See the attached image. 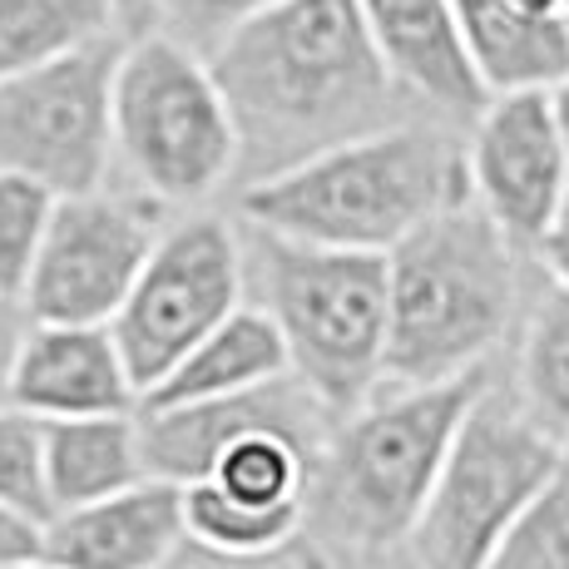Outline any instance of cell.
Listing matches in <instances>:
<instances>
[{
  "instance_id": "6da1fadb",
  "label": "cell",
  "mask_w": 569,
  "mask_h": 569,
  "mask_svg": "<svg viewBox=\"0 0 569 569\" xmlns=\"http://www.w3.org/2000/svg\"><path fill=\"white\" fill-rule=\"evenodd\" d=\"M243 139V183L411 119L362 0H282L208 54Z\"/></svg>"
},
{
  "instance_id": "7a4b0ae2",
  "label": "cell",
  "mask_w": 569,
  "mask_h": 569,
  "mask_svg": "<svg viewBox=\"0 0 569 569\" xmlns=\"http://www.w3.org/2000/svg\"><path fill=\"white\" fill-rule=\"evenodd\" d=\"M461 199H470L466 139L446 119L411 114L243 183L238 213L298 243L391 253Z\"/></svg>"
},
{
  "instance_id": "3957f363",
  "label": "cell",
  "mask_w": 569,
  "mask_h": 569,
  "mask_svg": "<svg viewBox=\"0 0 569 569\" xmlns=\"http://www.w3.org/2000/svg\"><path fill=\"white\" fill-rule=\"evenodd\" d=\"M520 253L476 199L401 238L387 253V387H436L490 367L520 312Z\"/></svg>"
},
{
  "instance_id": "277c9868",
  "label": "cell",
  "mask_w": 569,
  "mask_h": 569,
  "mask_svg": "<svg viewBox=\"0 0 569 569\" xmlns=\"http://www.w3.org/2000/svg\"><path fill=\"white\" fill-rule=\"evenodd\" d=\"M486 381L490 367L436 387H381L357 411L337 416L312 486L317 510L337 540L362 555L411 540L456 431Z\"/></svg>"
},
{
  "instance_id": "5b68a950",
  "label": "cell",
  "mask_w": 569,
  "mask_h": 569,
  "mask_svg": "<svg viewBox=\"0 0 569 569\" xmlns=\"http://www.w3.org/2000/svg\"><path fill=\"white\" fill-rule=\"evenodd\" d=\"M248 278L288 342L292 377L332 416L387 387V253L317 248L248 223Z\"/></svg>"
},
{
  "instance_id": "8992f818",
  "label": "cell",
  "mask_w": 569,
  "mask_h": 569,
  "mask_svg": "<svg viewBox=\"0 0 569 569\" xmlns=\"http://www.w3.org/2000/svg\"><path fill=\"white\" fill-rule=\"evenodd\" d=\"M114 159L163 208H193L238 179L243 139L208 54L154 26L129 36L114 80Z\"/></svg>"
},
{
  "instance_id": "52a82bcc",
  "label": "cell",
  "mask_w": 569,
  "mask_h": 569,
  "mask_svg": "<svg viewBox=\"0 0 569 569\" xmlns=\"http://www.w3.org/2000/svg\"><path fill=\"white\" fill-rule=\"evenodd\" d=\"M569 441L535 421L516 387L486 381L451 441L407 550L416 569H490L510 525L555 476Z\"/></svg>"
},
{
  "instance_id": "ba28073f",
  "label": "cell",
  "mask_w": 569,
  "mask_h": 569,
  "mask_svg": "<svg viewBox=\"0 0 569 569\" xmlns=\"http://www.w3.org/2000/svg\"><path fill=\"white\" fill-rule=\"evenodd\" d=\"M129 30L0 80V173H26L54 199L104 189L114 169V80Z\"/></svg>"
},
{
  "instance_id": "9c48e42d",
  "label": "cell",
  "mask_w": 569,
  "mask_h": 569,
  "mask_svg": "<svg viewBox=\"0 0 569 569\" xmlns=\"http://www.w3.org/2000/svg\"><path fill=\"white\" fill-rule=\"evenodd\" d=\"M248 243L218 213H189L159 233L134 292L109 327L139 391H154L208 332L243 308Z\"/></svg>"
},
{
  "instance_id": "30bf717a",
  "label": "cell",
  "mask_w": 569,
  "mask_h": 569,
  "mask_svg": "<svg viewBox=\"0 0 569 569\" xmlns=\"http://www.w3.org/2000/svg\"><path fill=\"white\" fill-rule=\"evenodd\" d=\"M163 233V203L149 193H70L54 199L46 243L26 288L36 322H114Z\"/></svg>"
},
{
  "instance_id": "8fae6325",
  "label": "cell",
  "mask_w": 569,
  "mask_h": 569,
  "mask_svg": "<svg viewBox=\"0 0 569 569\" xmlns=\"http://www.w3.org/2000/svg\"><path fill=\"white\" fill-rule=\"evenodd\" d=\"M470 199L520 248H535L565 218L569 149L550 109V90L490 94L466 134Z\"/></svg>"
},
{
  "instance_id": "7c38bea8",
  "label": "cell",
  "mask_w": 569,
  "mask_h": 569,
  "mask_svg": "<svg viewBox=\"0 0 569 569\" xmlns=\"http://www.w3.org/2000/svg\"><path fill=\"white\" fill-rule=\"evenodd\" d=\"M139 421H144L149 470L163 480H179V486H193V480H203L213 470L223 446L238 441V436L282 426V431H302L327 441L337 416L288 371V377L233 391V397L179 401V407H139Z\"/></svg>"
},
{
  "instance_id": "4fadbf2b",
  "label": "cell",
  "mask_w": 569,
  "mask_h": 569,
  "mask_svg": "<svg viewBox=\"0 0 569 569\" xmlns=\"http://www.w3.org/2000/svg\"><path fill=\"white\" fill-rule=\"evenodd\" d=\"M367 30L411 104L446 124H470L490 104L456 0H362Z\"/></svg>"
},
{
  "instance_id": "5bb4252c",
  "label": "cell",
  "mask_w": 569,
  "mask_h": 569,
  "mask_svg": "<svg viewBox=\"0 0 569 569\" xmlns=\"http://www.w3.org/2000/svg\"><path fill=\"white\" fill-rule=\"evenodd\" d=\"M10 401L40 421H70V416L139 411L144 391L109 322H36L20 352Z\"/></svg>"
},
{
  "instance_id": "9a60e30c",
  "label": "cell",
  "mask_w": 569,
  "mask_h": 569,
  "mask_svg": "<svg viewBox=\"0 0 569 569\" xmlns=\"http://www.w3.org/2000/svg\"><path fill=\"white\" fill-rule=\"evenodd\" d=\"M189 540L179 480L149 476L119 496L54 510L46 520V555L60 569H159Z\"/></svg>"
},
{
  "instance_id": "2e32d148",
  "label": "cell",
  "mask_w": 569,
  "mask_h": 569,
  "mask_svg": "<svg viewBox=\"0 0 569 569\" xmlns=\"http://www.w3.org/2000/svg\"><path fill=\"white\" fill-rule=\"evenodd\" d=\"M466 50L490 94L550 90L569 70V16L540 0H456Z\"/></svg>"
},
{
  "instance_id": "e0dca14e",
  "label": "cell",
  "mask_w": 569,
  "mask_h": 569,
  "mask_svg": "<svg viewBox=\"0 0 569 569\" xmlns=\"http://www.w3.org/2000/svg\"><path fill=\"white\" fill-rule=\"evenodd\" d=\"M144 451V421L139 411L114 416H70V421H46V490L50 516L70 506L119 496V490L149 480Z\"/></svg>"
},
{
  "instance_id": "ac0fdd59",
  "label": "cell",
  "mask_w": 569,
  "mask_h": 569,
  "mask_svg": "<svg viewBox=\"0 0 569 569\" xmlns=\"http://www.w3.org/2000/svg\"><path fill=\"white\" fill-rule=\"evenodd\" d=\"M292 371L288 342H282L278 322L262 308H238L218 332H208L154 391H144V407H179V401H208V397H233V391L262 387Z\"/></svg>"
},
{
  "instance_id": "d6986e66",
  "label": "cell",
  "mask_w": 569,
  "mask_h": 569,
  "mask_svg": "<svg viewBox=\"0 0 569 569\" xmlns=\"http://www.w3.org/2000/svg\"><path fill=\"white\" fill-rule=\"evenodd\" d=\"M109 0H0V80L114 36Z\"/></svg>"
},
{
  "instance_id": "ffe728a7",
  "label": "cell",
  "mask_w": 569,
  "mask_h": 569,
  "mask_svg": "<svg viewBox=\"0 0 569 569\" xmlns=\"http://www.w3.org/2000/svg\"><path fill=\"white\" fill-rule=\"evenodd\" d=\"M516 397L530 407L535 421L569 441V288L560 282H550L525 317Z\"/></svg>"
},
{
  "instance_id": "44dd1931",
  "label": "cell",
  "mask_w": 569,
  "mask_h": 569,
  "mask_svg": "<svg viewBox=\"0 0 569 569\" xmlns=\"http://www.w3.org/2000/svg\"><path fill=\"white\" fill-rule=\"evenodd\" d=\"M183 510H189V535L218 550L258 555L292 545L308 525V510H282V506H253V500L228 496L213 480H193L183 486Z\"/></svg>"
},
{
  "instance_id": "7402d4cb",
  "label": "cell",
  "mask_w": 569,
  "mask_h": 569,
  "mask_svg": "<svg viewBox=\"0 0 569 569\" xmlns=\"http://www.w3.org/2000/svg\"><path fill=\"white\" fill-rule=\"evenodd\" d=\"M490 569H569V451L510 525Z\"/></svg>"
},
{
  "instance_id": "603a6c76",
  "label": "cell",
  "mask_w": 569,
  "mask_h": 569,
  "mask_svg": "<svg viewBox=\"0 0 569 569\" xmlns=\"http://www.w3.org/2000/svg\"><path fill=\"white\" fill-rule=\"evenodd\" d=\"M54 213V193L26 173H0V292L26 298L40 243Z\"/></svg>"
},
{
  "instance_id": "cb8c5ba5",
  "label": "cell",
  "mask_w": 569,
  "mask_h": 569,
  "mask_svg": "<svg viewBox=\"0 0 569 569\" xmlns=\"http://www.w3.org/2000/svg\"><path fill=\"white\" fill-rule=\"evenodd\" d=\"M0 500L50 520L46 490V421L16 401H0Z\"/></svg>"
},
{
  "instance_id": "d4e9b609",
  "label": "cell",
  "mask_w": 569,
  "mask_h": 569,
  "mask_svg": "<svg viewBox=\"0 0 569 569\" xmlns=\"http://www.w3.org/2000/svg\"><path fill=\"white\" fill-rule=\"evenodd\" d=\"M272 6H282V0H159L154 30L183 40L199 54H213L228 36H238L248 20H258Z\"/></svg>"
},
{
  "instance_id": "484cf974",
  "label": "cell",
  "mask_w": 569,
  "mask_h": 569,
  "mask_svg": "<svg viewBox=\"0 0 569 569\" xmlns=\"http://www.w3.org/2000/svg\"><path fill=\"white\" fill-rule=\"evenodd\" d=\"M159 569H322V560L302 545V535L292 545H278V550H258V555H238V550H218V545L203 540H183L179 550L169 555Z\"/></svg>"
},
{
  "instance_id": "4316f807",
  "label": "cell",
  "mask_w": 569,
  "mask_h": 569,
  "mask_svg": "<svg viewBox=\"0 0 569 569\" xmlns=\"http://www.w3.org/2000/svg\"><path fill=\"white\" fill-rule=\"evenodd\" d=\"M46 555V520L0 500V569H20Z\"/></svg>"
},
{
  "instance_id": "83f0119b",
  "label": "cell",
  "mask_w": 569,
  "mask_h": 569,
  "mask_svg": "<svg viewBox=\"0 0 569 569\" xmlns=\"http://www.w3.org/2000/svg\"><path fill=\"white\" fill-rule=\"evenodd\" d=\"M30 317L26 298L20 292H0V401H10V387H16V367H20V352L30 342Z\"/></svg>"
},
{
  "instance_id": "f1b7e54d",
  "label": "cell",
  "mask_w": 569,
  "mask_h": 569,
  "mask_svg": "<svg viewBox=\"0 0 569 569\" xmlns=\"http://www.w3.org/2000/svg\"><path fill=\"white\" fill-rule=\"evenodd\" d=\"M535 258H540L545 278L560 282V288H569V223H555L550 233L535 243Z\"/></svg>"
},
{
  "instance_id": "f546056e",
  "label": "cell",
  "mask_w": 569,
  "mask_h": 569,
  "mask_svg": "<svg viewBox=\"0 0 569 569\" xmlns=\"http://www.w3.org/2000/svg\"><path fill=\"white\" fill-rule=\"evenodd\" d=\"M109 6H114L119 26L134 36V30H149V26H154V6H159V0H109Z\"/></svg>"
},
{
  "instance_id": "4dcf8cb0",
  "label": "cell",
  "mask_w": 569,
  "mask_h": 569,
  "mask_svg": "<svg viewBox=\"0 0 569 569\" xmlns=\"http://www.w3.org/2000/svg\"><path fill=\"white\" fill-rule=\"evenodd\" d=\"M550 109H555V124H560V139L569 149V70L560 74V80L550 84Z\"/></svg>"
},
{
  "instance_id": "1f68e13d",
  "label": "cell",
  "mask_w": 569,
  "mask_h": 569,
  "mask_svg": "<svg viewBox=\"0 0 569 569\" xmlns=\"http://www.w3.org/2000/svg\"><path fill=\"white\" fill-rule=\"evenodd\" d=\"M540 6H550V10H565V16H569V0H540Z\"/></svg>"
},
{
  "instance_id": "d6a6232c",
  "label": "cell",
  "mask_w": 569,
  "mask_h": 569,
  "mask_svg": "<svg viewBox=\"0 0 569 569\" xmlns=\"http://www.w3.org/2000/svg\"><path fill=\"white\" fill-rule=\"evenodd\" d=\"M20 569H60V565H50V560H30V565H20Z\"/></svg>"
},
{
  "instance_id": "836d02e7",
  "label": "cell",
  "mask_w": 569,
  "mask_h": 569,
  "mask_svg": "<svg viewBox=\"0 0 569 569\" xmlns=\"http://www.w3.org/2000/svg\"><path fill=\"white\" fill-rule=\"evenodd\" d=\"M560 223H569V193H565V218H560Z\"/></svg>"
}]
</instances>
